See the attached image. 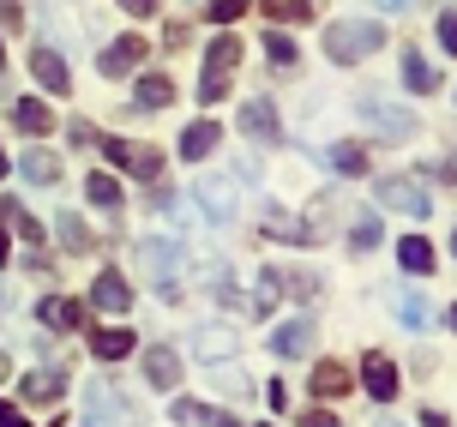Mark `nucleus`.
<instances>
[{
    "instance_id": "obj_48",
    "label": "nucleus",
    "mask_w": 457,
    "mask_h": 427,
    "mask_svg": "<svg viewBox=\"0 0 457 427\" xmlns=\"http://www.w3.org/2000/svg\"><path fill=\"white\" fill-rule=\"evenodd\" d=\"M373 6H379V13H403V0H373Z\"/></svg>"
},
{
    "instance_id": "obj_54",
    "label": "nucleus",
    "mask_w": 457,
    "mask_h": 427,
    "mask_svg": "<svg viewBox=\"0 0 457 427\" xmlns=\"http://www.w3.org/2000/svg\"><path fill=\"white\" fill-rule=\"evenodd\" d=\"M452 325H457V301H452Z\"/></svg>"
},
{
    "instance_id": "obj_10",
    "label": "nucleus",
    "mask_w": 457,
    "mask_h": 427,
    "mask_svg": "<svg viewBox=\"0 0 457 427\" xmlns=\"http://www.w3.org/2000/svg\"><path fill=\"white\" fill-rule=\"evenodd\" d=\"M145 61V37H120V43H109L103 48V61H96V72L103 79H127V72Z\"/></svg>"
},
{
    "instance_id": "obj_16",
    "label": "nucleus",
    "mask_w": 457,
    "mask_h": 427,
    "mask_svg": "<svg viewBox=\"0 0 457 427\" xmlns=\"http://www.w3.org/2000/svg\"><path fill=\"white\" fill-rule=\"evenodd\" d=\"M19 175L37 180V187H54V180H61V157H54V151H43V145H30V151L19 157Z\"/></svg>"
},
{
    "instance_id": "obj_8",
    "label": "nucleus",
    "mask_w": 457,
    "mask_h": 427,
    "mask_svg": "<svg viewBox=\"0 0 457 427\" xmlns=\"http://www.w3.org/2000/svg\"><path fill=\"white\" fill-rule=\"evenodd\" d=\"M313 349V319H283L271 331V356H283V361H301Z\"/></svg>"
},
{
    "instance_id": "obj_45",
    "label": "nucleus",
    "mask_w": 457,
    "mask_h": 427,
    "mask_svg": "<svg viewBox=\"0 0 457 427\" xmlns=\"http://www.w3.org/2000/svg\"><path fill=\"white\" fill-rule=\"evenodd\" d=\"M120 13H138L145 19V13H157V0H120Z\"/></svg>"
},
{
    "instance_id": "obj_5",
    "label": "nucleus",
    "mask_w": 457,
    "mask_h": 427,
    "mask_svg": "<svg viewBox=\"0 0 457 427\" xmlns=\"http://www.w3.org/2000/svg\"><path fill=\"white\" fill-rule=\"evenodd\" d=\"M379 205H391V211H410V217H428V211H434L428 187H421V180H403V175H386V180H379Z\"/></svg>"
},
{
    "instance_id": "obj_43",
    "label": "nucleus",
    "mask_w": 457,
    "mask_h": 427,
    "mask_svg": "<svg viewBox=\"0 0 457 427\" xmlns=\"http://www.w3.org/2000/svg\"><path fill=\"white\" fill-rule=\"evenodd\" d=\"M301 427H337V415H331V409H307V415H301Z\"/></svg>"
},
{
    "instance_id": "obj_47",
    "label": "nucleus",
    "mask_w": 457,
    "mask_h": 427,
    "mask_svg": "<svg viewBox=\"0 0 457 427\" xmlns=\"http://www.w3.org/2000/svg\"><path fill=\"white\" fill-rule=\"evenodd\" d=\"M211 427H247V422H235V415H211Z\"/></svg>"
},
{
    "instance_id": "obj_14",
    "label": "nucleus",
    "mask_w": 457,
    "mask_h": 427,
    "mask_svg": "<svg viewBox=\"0 0 457 427\" xmlns=\"http://www.w3.org/2000/svg\"><path fill=\"white\" fill-rule=\"evenodd\" d=\"M217 145H223V127H217V121H193V127L181 133V157L187 163H205Z\"/></svg>"
},
{
    "instance_id": "obj_2",
    "label": "nucleus",
    "mask_w": 457,
    "mask_h": 427,
    "mask_svg": "<svg viewBox=\"0 0 457 427\" xmlns=\"http://www.w3.org/2000/svg\"><path fill=\"white\" fill-rule=\"evenodd\" d=\"M235 67H241V37H217L205 54V72H199V103H223Z\"/></svg>"
},
{
    "instance_id": "obj_18",
    "label": "nucleus",
    "mask_w": 457,
    "mask_h": 427,
    "mask_svg": "<svg viewBox=\"0 0 457 427\" xmlns=\"http://www.w3.org/2000/svg\"><path fill=\"white\" fill-rule=\"evenodd\" d=\"M37 319H43L48 331H79V301H67V295H48V301H37Z\"/></svg>"
},
{
    "instance_id": "obj_21",
    "label": "nucleus",
    "mask_w": 457,
    "mask_h": 427,
    "mask_svg": "<svg viewBox=\"0 0 457 427\" xmlns=\"http://www.w3.org/2000/svg\"><path fill=\"white\" fill-rule=\"evenodd\" d=\"M19 391L30 398V404H54V398L67 391V373H61V367H48V373H24Z\"/></svg>"
},
{
    "instance_id": "obj_44",
    "label": "nucleus",
    "mask_w": 457,
    "mask_h": 427,
    "mask_svg": "<svg viewBox=\"0 0 457 427\" xmlns=\"http://www.w3.org/2000/svg\"><path fill=\"white\" fill-rule=\"evenodd\" d=\"M0 427H30V422H24V415H19L12 404H0Z\"/></svg>"
},
{
    "instance_id": "obj_26",
    "label": "nucleus",
    "mask_w": 457,
    "mask_h": 427,
    "mask_svg": "<svg viewBox=\"0 0 457 427\" xmlns=\"http://www.w3.org/2000/svg\"><path fill=\"white\" fill-rule=\"evenodd\" d=\"M379 235H386L379 211H361V217L349 223V247H355V253H367V247H379Z\"/></svg>"
},
{
    "instance_id": "obj_38",
    "label": "nucleus",
    "mask_w": 457,
    "mask_h": 427,
    "mask_svg": "<svg viewBox=\"0 0 457 427\" xmlns=\"http://www.w3.org/2000/svg\"><path fill=\"white\" fill-rule=\"evenodd\" d=\"M241 13H247V0H211V19L217 24H235Z\"/></svg>"
},
{
    "instance_id": "obj_25",
    "label": "nucleus",
    "mask_w": 457,
    "mask_h": 427,
    "mask_svg": "<svg viewBox=\"0 0 457 427\" xmlns=\"http://www.w3.org/2000/svg\"><path fill=\"white\" fill-rule=\"evenodd\" d=\"M85 199L114 217V211H120V180H114V175H91V180H85Z\"/></svg>"
},
{
    "instance_id": "obj_27",
    "label": "nucleus",
    "mask_w": 457,
    "mask_h": 427,
    "mask_svg": "<svg viewBox=\"0 0 457 427\" xmlns=\"http://www.w3.org/2000/svg\"><path fill=\"white\" fill-rule=\"evenodd\" d=\"M325 163H331L337 175H367V151H361V145H349V138H343V145H331V151H325Z\"/></svg>"
},
{
    "instance_id": "obj_35",
    "label": "nucleus",
    "mask_w": 457,
    "mask_h": 427,
    "mask_svg": "<svg viewBox=\"0 0 457 427\" xmlns=\"http://www.w3.org/2000/svg\"><path fill=\"white\" fill-rule=\"evenodd\" d=\"M211 380L223 385V391H235V398H241V391H253L247 373H241V367H228V361H211Z\"/></svg>"
},
{
    "instance_id": "obj_51",
    "label": "nucleus",
    "mask_w": 457,
    "mask_h": 427,
    "mask_svg": "<svg viewBox=\"0 0 457 427\" xmlns=\"http://www.w3.org/2000/svg\"><path fill=\"white\" fill-rule=\"evenodd\" d=\"M0 259H6V223H0Z\"/></svg>"
},
{
    "instance_id": "obj_4",
    "label": "nucleus",
    "mask_w": 457,
    "mask_h": 427,
    "mask_svg": "<svg viewBox=\"0 0 457 427\" xmlns=\"http://www.w3.org/2000/svg\"><path fill=\"white\" fill-rule=\"evenodd\" d=\"M187 265V253L175 241H138V271L151 277V283H175Z\"/></svg>"
},
{
    "instance_id": "obj_1",
    "label": "nucleus",
    "mask_w": 457,
    "mask_h": 427,
    "mask_svg": "<svg viewBox=\"0 0 457 427\" xmlns=\"http://www.w3.org/2000/svg\"><path fill=\"white\" fill-rule=\"evenodd\" d=\"M373 48H386V24H379V19H337V24H325V54H331L337 67H355L361 54H373Z\"/></svg>"
},
{
    "instance_id": "obj_52",
    "label": "nucleus",
    "mask_w": 457,
    "mask_h": 427,
    "mask_svg": "<svg viewBox=\"0 0 457 427\" xmlns=\"http://www.w3.org/2000/svg\"><path fill=\"white\" fill-rule=\"evenodd\" d=\"M379 427H403V422H391V415H379Z\"/></svg>"
},
{
    "instance_id": "obj_36",
    "label": "nucleus",
    "mask_w": 457,
    "mask_h": 427,
    "mask_svg": "<svg viewBox=\"0 0 457 427\" xmlns=\"http://www.w3.org/2000/svg\"><path fill=\"white\" fill-rule=\"evenodd\" d=\"M397 319H403L410 331H421V325H428V307H421V295H403V301H397Z\"/></svg>"
},
{
    "instance_id": "obj_29",
    "label": "nucleus",
    "mask_w": 457,
    "mask_h": 427,
    "mask_svg": "<svg viewBox=\"0 0 457 427\" xmlns=\"http://www.w3.org/2000/svg\"><path fill=\"white\" fill-rule=\"evenodd\" d=\"M403 85L410 90H439V72H434V61H421V54H403Z\"/></svg>"
},
{
    "instance_id": "obj_53",
    "label": "nucleus",
    "mask_w": 457,
    "mask_h": 427,
    "mask_svg": "<svg viewBox=\"0 0 457 427\" xmlns=\"http://www.w3.org/2000/svg\"><path fill=\"white\" fill-rule=\"evenodd\" d=\"M0 72H6V48H0Z\"/></svg>"
},
{
    "instance_id": "obj_41",
    "label": "nucleus",
    "mask_w": 457,
    "mask_h": 427,
    "mask_svg": "<svg viewBox=\"0 0 457 427\" xmlns=\"http://www.w3.org/2000/svg\"><path fill=\"white\" fill-rule=\"evenodd\" d=\"M439 43L457 54V13H445V19H439Z\"/></svg>"
},
{
    "instance_id": "obj_30",
    "label": "nucleus",
    "mask_w": 457,
    "mask_h": 427,
    "mask_svg": "<svg viewBox=\"0 0 457 427\" xmlns=\"http://www.w3.org/2000/svg\"><path fill=\"white\" fill-rule=\"evenodd\" d=\"M265 229H271V235H283V241H313V229L307 223H295V217H289V211H265Z\"/></svg>"
},
{
    "instance_id": "obj_11",
    "label": "nucleus",
    "mask_w": 457,
    "mask_h": 427,
    "mask_svg": "<svg viewBox=\"0 0 457 427\" xmlns=\"http://www.w3.org/2000/svg\"><path fill=\"white\" fill-rule=\"evenodd\" d=\"M91 307H103V314H127V307H133V289H127V277H120V271H96Z\"/></svg>"
},
{
    "instance_id": "obj_7",
    "label": "nucleus",
    "mask_w": 457,
    "mask_h": 427,
    "mask_svg": "<svg viewBox=\"0 0 457 427\" xmlns=\"http://www.w3.org/2000/svg\"><path fill=\"white\" fill-rule=\"evenodd\" d=\"M361 385H367V398L391 404V398H397V367H391V356L367 349V356H361Z\"/></svg>"
},
{
    "instance_id": "obj_3",
    "label": "nucleus",
    "mask_w": 457,
    "mask_h": 427,
    "mask_svg": "<svg viewBox=\"0 0 457 427\" xmlns=\"http://www.w3.org/2000/svg\"><path fill=\"white\" fill-rule=\"evenodd\" d=\"M193 205L205 211V223H235V180L228 175H199L193 180Z\"/></svg>"
},
{
    "instance_id": "obj_50",
    "label": "nucleus",
    "mask_w": 457,
    "mask_h": 427,
    "mask_svg": "<svg viewBox=\"0 0 457 427\" xmlns=\"http://www.w3.org/2000/svg\"><path fill=\"white\" fill-rule=\"evenodd\" d=\"M6 169H12V157H6V151H0V175H6Z\"/></svg>"
},
{
    "instance_id": "obj_39",
    "label": "nucleus",
    "mask_w": 457,
    "mask_h": 427,
    "mask_svg": "<svg viewBox=\"0 0 457 427\" xmlns=\"http://www.w3.org/2000/svg\"><path fill=\"white\" fill-rule=\"evenodd\" d=\"M103 157H109L114 169H127V163H133V145H127V138H103Z\"/></svg>"
},
{
    "instance_id": "obj_20",
    "label": "nucleus",
    "mask_w": 457,
    "mask_h": 427,
    "mask_svg": "<svg viewBox=\"0 0 457 427\" xmlns=\"http://www.w3.org/2000/svg\"><path fill=\"white\" fill-rule=\"evenodd\" d=\"M349 367H343V361H320V367H313V398H349Z\"/></svg>"
},
{
    "instance_id": "obj_40",
    "label": "nucleus",
    "mask_w": 457,
    "mask_h": 427,
    "mask_svg": "<svg viewBox=\"0 0 457 427\" xmlns=\"http://www.w3.org/2000/svg\"><path fill=\"white\" fill-rule=\"evenodd\" d=\"M24 13H19V0H0V30H19Z\"/></svg>"
},
{
    "instance_id": "obj_23",
    "label": "nucleus",
    "mask_w": 457,
    "mask_h": 427,
    "mask_svg": "<svg viewBox=\"0 0 457 427\" xmlns=\"http://www.w3.org/2000/svg\"><path fill=\"white\" fill-rule=\"evenodd\" d=\"M91 349L103 361H120V356H133L138 343H133V331H120V325H114V331H91Z\"/></svg>"
},
{
    "instance_id": "obj_6",
    "label": "nucleus",
    "mask_w": 457,
    "mask_h": 427,
    "mask_svg": "<svg viewBox=\"0 0 457 427\" xmlns=\"http://www.w3.org/2000/svg\"><path fill=\"white\" fill-rule=\"evenodd\" d=\"M235 121H241V133H247V138H265V145H271V138H283V121H277V103H271V96H253Z\"/></svg>"
},
{
    "instance_id": "obj_12",
    "label": "nucleus",
    "mask_w": 457,
    "mask_h": 427,
    "mask_svg": "<svg viewBox=\"0 0 457 427\" xmlns=\"http://www.w3.org/2000/svg\"><path fill=\"white\" fill-rule=\"evenodd\" d=\"M169 103H175V79H169V72H145L133 85V109L157 114V109H169Z\"/></svg>"
},
{
    "instance_id": "obj_46",
    "label": "nucleus",
    "mask_w": 457,
    "mask_h": 427,
    "mask_svg": "<svg viewBox=\"0 0 457 427\" xmlns=\"http://www.w3.org/2000/svg\"><path fill=\"white\" fill-rule=\"evenodd\" d=\"M421 427H452V422H445L439 409H428V415H421Z\"/></svg>"
},
{
    "instance_id": "obj_34",
    "label": "nucleus",
    "mask_w": 457,
    "mask_h": 427,
    "mask_svg": "<svg viewBox=\"0 0 457 427\" xmlns=\"http://www.w3.org/2000/svg\"><path fill=\"white\" fill-rule=\"evenodd\" d=\"M265 54H271V67H295V61H301V48L289 43L283 30H271V37H265Z\"/></svg>"
},
{
    "instance_id": "obj_15",
    "label": "nucleus",
    "mask_w": 457,
    "mask_h": 427,
    "mask_svg": "<svg viewBox=\"0 0 457 427\" xmlns=\"http://www.w3.org/2000/svg\"><path fill=\"white\" fill-rule=\"evenodd\" d=\"M145 380L157 385V391H175L181 385V356L175 349H145Z\"/></svg>"
},
{
    "instance_id": "obj_28",
    "label": "nucleus",
    "mask_w": 457,
    "mask_h": 427,
    "mask_svg": "<svg viewBox=\"0 0 457 427\" xmlns=\"http://www.w3.org/2000/svg\"><path fill=\"white\" fill-rule=\"evenodd\" d=\"M397 265H403V271H415V277H428V271H434V247H428L421 235H410V241L397 247Z\"/></svg>"
},
{
    "instance_id": "obj_22",
    "label": "nucleus",
    "mask_w": 457,
    "mask_h": 427,
    "mask_svg": "<svg viewBox=\"0 0 457 427\" xmlns=\"http://www.w3.org/2000/svg\"><path fill=\"white\" fill-rule=\"evenodd\" d=\"M114 422H120L114 391H109V385H91V391H85V427H114Z\"/></svg>"
},
{
    "instance_id": "obj_13",
    "label": "nucleus",
    "mask_w": 457,
    "mask_h": 427,
    "mask_svg": "<svg viewBox=\"0 0 457 427\" xmlns=\"http://www.w3.org/2000/svg\"><path fill=\"white\" fill-rule=\"evenodd\" d=\"M12 127L30 133V138H43L48 127H54V109H48L43 96H19V103H12Z\"/></svg>"
},
{
    "instance_id": "obj_42",
    "label": "nucleus",
    "mask_w": 457,
    "mask_h": 427,
    "mask_svg": "<svg viewBox=\"0 0 457 427\" xmlns=\"http://www.w3.org/2000/svg\"><path fill=\"white\" fill-rule=\"evenodd\" d=\"M265 404H271V409H283V404H289V385H283V380H271V385H265Z\"/></svg>"
},
{
    "instance_id": "obj_55",
    "label": "nucleus",
    "mask_w": 457,
    "mask_h": 427,
    "mask_svg": "<svg viewBox=\"0 0 457 427\" xmlns=\"http://www.w3.org/2000/svg\"><path fill=\"white\" fill-rule=\"evenodd\" d=\"M452 253H457V229H452Z\"/></svg>"
},
{
    "instance_id": "obj_24",
    "label": "nucleus",
    "mask_w": 457,
    "mask_h": 427,
    "mask_svg": "<svg viewBox=\"0 0 457 427\" xmlns=\"http://www.w3.org/2000/svg\"><path fill=\"white\" fill-rule=\"evenodd\" d=\"M0 223H12L24 241H37V247H43V223H37V217H30L19 199H0Z\"/></svg>"
},
{
    "instance_id": "obj_32",
    "label": "nucleus",
    "mask_w": 457,
    "mask_h": 427,
    "mask_svg": "<svg viewBox=\"0 0 457 427\" xmlns=\"http://www.w3.org/2000/svg\"><path fill=\"white\" fill-rule=\"evenodd\" d=\"M54 235H61V241H67L72 253H85V247H91V235H85V223H79L72 211H61V217H54Z\"/></svg>"
},
{
    "instance_id": "obj_9",
    "label": "nucleus",
    "mask_w": 457,
    "mask_h": 427,
    "mask_svg": "<svg viewBox=\"0 0 457 427\" xmlns=\"http://www.w3.org/2000/svg\"><path fill=\"white\" fill-rule=\"evenodd\" d=\"M30 72H37V85H43L48 96H67V90H72V72H67V61H61L54 48H43V43H37V54H30Z\"/></svg>"
},
{
    "instance_id": "obj_33",
    "label": "nucleus",
    "mask_w": 457,
    "mask_h": 427,
    "mask_svg": "<svg viewBox=\"0 0 457 427\" xmlns=\"http://www.w3.org/2000/svg\"><path fill=\"white\" fill-rule=\"evenodd\" d=\"M259 6H265V13H271L277 24H301V19H307V13H313L307 0H259Z\"/></svg>"
},
{
    "instance_id": "obj_37",
    "label": "nucleus",
    "mask_w": 457,
    "mask_h": 427,
    "mask_svg": "<svg viewBox=\"0 0 457 427\" xmlns=\"http://www.w3.org/2000/svg\"><path fill=\"white\" fill-rule=\"evenodd\" d=\"M169 415H175L181 427H199V422H211V409H205V404H187V398H181L175 409H169Z\"/></svg>"
},
{
    "instance_id": "obj_19",
    "label": "nucleus",
    "mask_w": 457,
    "mask_h": 427,
    "mask_svg": "<svg viewBox=\"0 0 457 427\" xmlns=\"http://www.w3.org/2000/svg\"><path fill=\"white\" fill-rule=\"evenodd\" d=\"M361 121H367V127H379L386 138H403V133H410V114H397L391 103H379V96H367V103H361Z\"/></svg>"
},
{
    "instance_id": "obj_17",
    "label": "nucleus",
    "mask_w": 457,
    "mask_h": 427,
    "mask_svg": "<svg viewBox=\"0 0 457 427\" xmlns=\"http://www.w3.org/2000/svg\"><path fill=\"white\" fill-rule=\"evenodd\" d=\"M193 349H199V361L235 356V325H199V331H193Z\"/></svg>"
},
{
    "instance_id": "obj_31",
    "label": "nucleus",
    "mask_w": 457,
    "mask_h": 427,
    "mask_svg": "<svg viewBox=\"0 0 457 427\" xmlns=\"http://www.w3.org/2000/svg\"><path fill=\"white\" fill-rule=\"evenodd\" d=\"M127 175L157 180V175H162V151H151V145H133V163H127Z\"/></svg>"
},
{
    "instance_id": "obj_49",
    "label": "nucleus",
    "mask_w": 457,
    "mask_h": 427,
    "mask_svg": "<svg viewBox=\"0 0 457 427\" xmlns=\"http://www.w3.org/2000/svg\"><path fill=\"white\" fill-rule=\"evenodd\" d=\"M6 373H12V361H6V349H0V380H6Z\"/></svg>"
}]
</instances>
